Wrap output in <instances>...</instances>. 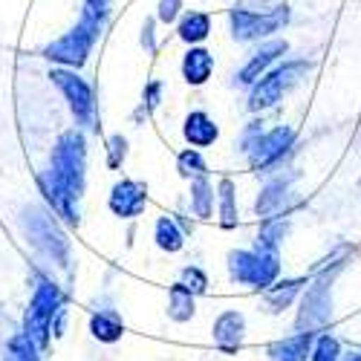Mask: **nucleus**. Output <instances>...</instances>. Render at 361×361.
<instances>
[{
	"label": "nucleus",
	"instance_id": "nucleus-8",
	"mask_svg": "<svg viewBox=\"0 0 361 361\" xmlns=\"http://www.w3.org/2000/svg\"><path fill=\"white\" fill-rule=\"evenodd\" d=\"M289 142H292V130H286V128H278L269 136H263L257 142V150H255V165H269V162L281 159L283 150L289 147Z\"/></svg>",
	"mask_w": 361,
	"mask_h": 361
},
{
	"label": "nucleus",
	"instance_id": "nucleus-19",
	"mask_svg": "<svg viewBox=\"0 0 361 361\" xmlns=\"http://www.w3.org/2000/svg\"><path fill=\"white\" fill-rule=\"evenodd\" d=\"M194 191H197V214L205 217L208 212H212V194H208V183H205V179H200V183L194 185Z\"/></svg>",
	"mask_w": 361,
	"mask_h": 361
},
{
	"label": "nucleus",
	"instance_id": "nucleus-6",
	"mask_svg": "<svg viewBox=\"0 0 361 361\" xmlns=\"http://www.w3.org/2000/svg\"><path fill=\"white\" fill-rule=\"evenodd\" d=\"M55 304H58V292L49 283H44V289L35 295L32 310H29V318H26L32 338H38V341L47 338V329H49L52 315H55Z\"/></svg>",
	"mask_w": 361,
	"mask_h": 361
},
{
	"label": "nucleus",
	"instance_id": "nucleus-18",
	"mask_svg": "<svg viewBox=\"0 0 361 361\" xmlns=\"http://www.w3.org/2000/svg\"><path fill=\"white\" fill-rule=\"evenodd\" d=\"M312 361H338V344H336V338L324 336V338L318 341V347H315Z\"/></svg>",
	"mask_w": 361,
	"mask_h": 361
},
{
	"label": "nucleus",
	"instance_id": "nucleus-9",
	"mask_svg": "<svg viewBox=\"0 0 361 361\" xmlns=\"http://www.w3.org/2000/svg\"><path fill=\"white\" fill-rule=\"evenodd\" d=\"M214 70V58L212 52H205V49H191L185 55V64H183V73L191 84H202L208 75H212Z\"/></svg>",
	"mask_w": 361,
	"mask_h": 361
},
{
	"label": "nucleus",
	"instance_id": "nucleus-4",
	"mask_svg": "<svg viewBox=\"0 0 361 361\" xmlns=\"http://www.w3.org/2000/svg\"><path fill=\"white\" fill-rule=\"evenodd\" d=\"M286 23V9L278 6L275 12H234L231 15V29L237 38H257V35H269L275 32L278 26Z\"/></svg>",
	"mask_w": 361,
	"mask_h": 361
},
{
	"label": "nucleus",
	"instance_id": "nucleus-13",
	"mask_svg": "<svg viewBox=\"0 0 361 361\" xmlns=\"http://www.w3.org/2000/svg\"><path fill=\"white\" fill-rule=\"evenodd\" d=\"M179 35H183L185 41H202L205 35H208V18L205 15H200V12H191V15H185V20H183V26H179Z\"/></svg>",
	"mask_w": 361,
	"mask_h": 361
},
{
	"label": "nucleus",
	"instance_id": "nucleus-17",
	"mask_svg": "<svg viewBox=\"0 0 361 361\" xmlns=\"http://www.w3.org/2000/svg\"><path fill=\"white\" fill-rule=\"evenodd\" d=\"M298 286H300V281H289V283H281L278 289H269V292H266L269 304H272L275 310H283L289 300H292V295L298 292Z\"/></svg>",
	"mask_w": 361,
	"mask_h": 361
},
{
	"label": "nucleus",
	"instance_id": "nucleus-15",
	"mask_svg": "<svg viewBox=\"0 0 361 361\" xmlns=\"http://www.w3.org/2000/svg\"><path fill=\"white\" fill-rule=\"evenodd\" d=\"M194 312V298H191V292L185 289V286H176L173 289V295H171V315L173 318H188Z\"/></svg>",
	"mask_w": 361,
	"mask_h": 361
},
{
	"label": "nucleus",
	"instance_id": "nucleus-1",
	"mask_svg": "<svg viewBox=\"0 0 361 361\" xmlns=\"http://www.w3.org/2000/svg\"><path fill=\"white\" fill-rule=\"evenodd\" d=\"M81 176H84V139L78 133H67L61 139L52 159V188L49 200L73 220V200L81 191Z\"/></svg>",
	"mask_w": 361,
	"mask_h": 361
},
{
	"label": "nucleus",
	"instance_id": "nucleus-22",
	"mask_svg": "<svg viewBox=\"0 0 361 361\" xmlns=\"http://www.w3.org/2000/svg\"><path fill=\"white\" fill-rule=\"evenodd\" d=\"M179 6H183V0H162V4H159V18H162L165 23H171V20L176 18Z\"/></svg>",
	"mask_w": 361,
	"mask_h": 361
},
{
	"label": "nucleus",
	"instance_id": "nucleus-16",
	"mask_svg": "<svg viewBox=\"0 0 361 361\" xmlns=\"http://www.w3.org/2000/svg\"><path fill=\"white\" fill-rule=\"evenodd\" d=\"M157 240H159L162 249H171V252H176L179 246H183V234L176 231V226H173L171 220H159V226H157Z\"/></svg>",
	"mask_w": 361,
	"mask_h": 361
},
{
	"label": "nucleus",
	"instance_id": "nucleus-20",
	"mask_svg": "<svg viewBox=\"0 0 361 361\" xmlns=\"http://www.w3.org/2000/svg\"><path fill=\"white\" fill-rule=\"evenodd\" d=\"M220 197H223V223L231 226L234 223V202H231V183L228 179H223V185H220Z\"/></svg>",
	"mask_w": 361,
	"mask_h": 361
},
{
	"label": "nucleus",
	"instance_id": "nucleus-12",
	"mask_svg": "<svg viewBox=\"0 0 361 361\" xmlns=\"http://www.w3.org/2000/svg\"><path fill=\"white\" fill-rule=\"evenodd\" d=\"M281 52H286V44H283V41H272V44H266V47L252 58V64L243 70V81H246V84L257 81V75L266 70V64H269V61H275V58H278Z\"/></svg>",
	"mask_w": 361,
	"mask_h": 361
},
{
	"label": "nucleus",
	"instance_id": "nucleus-7",
	"mask_svg": "<svg viewBox=\"0 0 361 361\" xmlns=\"http://www.w3.org/2000/svg\"><path fill=\"white\" fill-rule=\"evenodd\" d=\"M110 208L122 217H136L145 208V188L136 183H122L116 185L113 197H110Z\"/></svg>",
	"mask_w": 361,
	"mask_h": 361
},
{
	"label": "nucleus",
	"instance_id": "nucleus-3",
	"mask_svg": "<svg viewBox=\"0 0 361 361\" xmlns=\"http://www.w3.org/2000/svg\"><path fill=\"white\" fill-rule=\"evenodd\" d=\"M307 70V64H286V67H281V70H275V73H269L266 78H260V84L252 90V107L255 110H260V107H272L286 90L298 81V75Z\"/></svg>",
	"mask_w": 361,
	"mask_h": 361
},
{
	"label": "nucleus",
	"instance_id": "nucleus-5",
	"mask_svg": "<svg viewBox=\"0 0 361 361\" xmlns=\"http://www.w3.org/2000/svg\"><path fill=\"white\" fill-rule=\"evenodd\" d=\"M52 78H55V84L67 93V99H70L75 116L81 118V122H90V116H93V93H90V87H87L78 75L64 73V70H55Z\"/></svg>",
	"mask_w": 361,
	"mask_h": 361
},
{
	"label": "nucleus",
	"instance_id": "nucleus-2",
	"mask_svg": "<svg viewBox=\"0 0 361 361\" xmlns=\"http://www.w3.org/2000/svg\"><path fill=\"white\" fill-rule=\"evenodd\" d=\"M231 275L243 283H255V286H269L278 275V257L275 252H240V255H231Z\"/></svg>",
	"mask_w": 361,
	"mask_h": 361
},
{
	"label": "nucleus",
	"instance_id": "nucleus-10",
	"mask_svg": "<svg viewBox=\"0 0 361 361\" xmlns=\"http://www.w3.org/2000/svg\"><path fill=\"white\" fill-rule=\"evenodd\" d=\"M185 136L191 145L202 147V145H212L217 139V128L205 113H191L188 122H185Z\"/></svg>",
	"mask_w": 361,
	"mask_h": 361
},
{
	"label": "nucleus",
	"instance_id": "nucleus-14",
	"mask_svg": "<svg viewBox=\"0 0 361 361\" xmlns=\"http://www.w3.org/2000/svg\"><path fill=\"white\" fill-rule=\"evenodd\" d=\"M93 336L102 341H116L122 336V324H118L116 315H96L93 318Z\"/></svg>",
	"mask_w": 361,
	"mask_h": 361
},
{
	"label": "nucleus",
	"instance_id": "nucleus-21",
	"mask_svg": "<svg viewBox=\"0 0 361 361\" xmlns=\"http://www.w3.org/2000/svg\"><path fill=\"white\" fill-rule=\"evenodd\" d=\"M179 168H183V173H200L202 171V159L197 150H188V154L179 157Z\"/></svg>",
	"mask_w": 361,
	"mask_h": 361
},
{
	"label": "nucleus",
	"instance_id": "nucleus-11",
	"mask_svg": "<svg viewBox=\"0 0 361 361\" xmlns=\"http://www.w3.org/2000/svg\"><path fill=\"white\" fill-rule=\"evenodd\" d=\"M214 338L223 347H237L240 338H243V315L240 312H226L214 326Z\"/></svg>",
	"mask_w": 361,
	"mask_h": 361
}]
</instances>
